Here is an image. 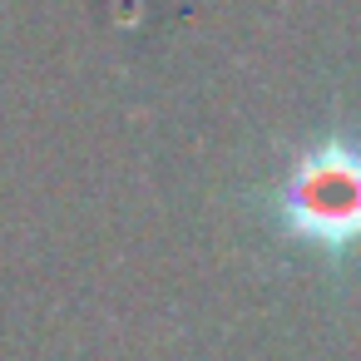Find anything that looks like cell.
I'll return each mask as SVG.
<instances>
[{"label": "cell", "mask_w": 361, "mask_h": 361, "mask_svg": "<svg viewBox=\"0 0 361 361\" xmlns=\"http://www.w3.org/2000/svg\"><path fill=\"white\" fill-rule=\"evenodd\" d=\"M277 218L307 247L341 252L361 243V149L351 139H326L302 154L277 193Z\"/></svg>", "instance_id": "obj_1"}]
</instances>
